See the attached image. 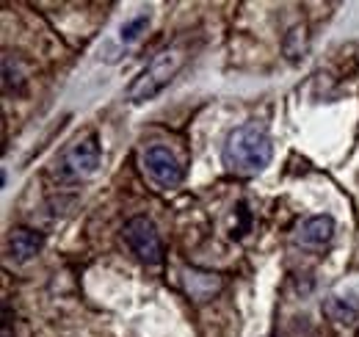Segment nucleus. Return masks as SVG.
Masks as SVG:
<instances>
[{"label": "nucleus", "mask_w": 359, "mask_h": 337, "mask_svg": "<svg viewBox=\"0 0 359 337\" xmlns=\"http://www.w3.org/2000/svg\"><path fill=\"white\" fill-rule=\"evenodd\" d=\"M273 158V144L266 127L257 122H246V125L235 127L224 141L222 150V161L224 166L238 174V177H255L271 164Z\"/></svg>", "instance_id": "f257e3e1"}, {"label": "nucleus", "mask_w": 359, "mask_h": 337, "mask_svg": "<svg viewBox=\"0 0 359 337\" xmlns=\"http://www.w3.org/2000/svg\"><path fill=\"white\" fill-rule=\"evenodd\" d=\"M182 64H185V50H180V47H166V50H161V53L141 70V75L130 84L128 100H130V103H149V100H155L166 86L177 78Z\"/></svg>", "instance_id": "f03ea898"}, {"label": "nucleus", "mask_w": 359, "mask_h": 337, "mask_svg": "<svg viewBox=\"0 0 359 337\" xmlns=\"http://www.w3.org/2000/svg\"><path fill=\"white\" fill-rule=\"evenodd\" d=\"M125 241L128 246L133 249V254L147 263V265H158L163 260V244H161V235L152 224V218L147 216H135L125 224Z\"/></svg>", "instance_id": "7ed1b4c3"}, {"label": "nucleus", "mask_w": 359, "mask_h": 337, "mask_svg": "<svg viewBox=\"0 0 359 337\" xmlns=\"http://www.w3.org/2000/svg\"><path fill=\"white\" fill-rule=\"evenodd\" d=\"M100 158H102V152H100L97 136H89V138L72 144V147L61 155V161H58V174H61L64 180H86V177H91V174L100 168Z\"/></svg>", "instance_id": "20e7f679"}, {"label": "nucleus", "mask_w": 359, "mask_h": 337, "mask_svg": "<svg viewBox=\"0 0 359 337\" xmlns=\"http://www.w3.org/2000/svg\"><path fill=\"white\" fill-rule=\"evenodd\" d=\"M141 164H144L147 177L158 188H177L180 183H182V166H180V161L175 158L172 150H166L161 144L147 147L144 155H141Z\"/></svg>", "instance_id": "39448f33"}, {"label": "nucleus", "mask_w": 359, "mask_h": 337, "mask_svg": "<svg viewBox=\"0 0 359 337\" xmlns=\"http://www.w3.org/2000/svg\"><path fill=\"white\" fill-rule=\"evenodd\" d=\"M332 238H334V218L326 213L302 221V227L296 230V244H302V246H323Z\"/></svg>", "instance_id": "423d86ee"}, {"label": "nucleus", "mask_w": 359, "mask_h": 337, "mask_svg": "<svg viewBox=\"0 0 359 337\" xmlns=\"http://www.w3.org/2000/svg\"><path fill=\"white\" fill-rule=\"evenodd\" d=\"M42 246H45V235L36 232V230H28V227H17V230L8 235V254H11L17 263L34 260L36 254L42 252Z\"/></svg>", "instance_id": "0eeeda50"}, {"label": "nucleus", "mask_w": 359, "mask_h": 337, "mask_svg": "<svg viewBox=\"0 0 359 337\" xmlns=\"http://www.w3.org/2000/svg\"><path fill=\"white\" fill-rule=\"evenodd\" d=\"M323 312L337 324H354L359 318V298L357 296H329L323 301Z\"/></svg>", "instance_id": "6e6552de"}, {"label": "nucleus", "mask_w": 359, "mask_h": 337, "mask_svg": "<svg viewBox=\"0 0 359 337\" xmlns=\"http://www.w3.org/2000/svg\"><path fill=\"white\" fill-rule=\"evenodd\" d=\"M185 288H188V293L194 296V298H199V301H205V293L208 298L216 293L219 288H222V279L216 277V274H202V271H188L185 274Z\"/></svg>", "instance_id": "1a4fd4ad"}, {"label": "nucleus", "mask_w": 359, "mask_h": 337, "mask_svg": "<svg viewBox=\"0 0 359 337\" xmlns=\"http://www.w3.org/2000/svg\"><path fill=\"white\" fill-rule=\"evenodd\" d=\"M149 28V11H141V14H135L133 20H128L122 28H119V37H116V42H119V47H130V44H135L138 39H141V34Z\"/></svg>", "instance_id": "9d476101"}, {"label": "nucleus", "mask_w": 359, "mask_h": 337, "mask_svg": "<svg viewBox=\"0 0 359 337\" xmlns=\"http://www.w3.org/2000/svg\"><path fill=\"white\" fill-rule=\"evenodd\" d=\"M22 84H25V78H22L20 61H11V55L6 53V55H3V88H6V94L20 91Z\"/></svg>", "instance_id": "9b49d317"}, {"label": "nucleus", "mask_w": 359, "mask_h": 337, "mask_svg": "<svg viewBox=\"0 0 359 337\" xmlns=\"http://www.w3.org/2000/svg\"><path fill=\"white\" fill-rule=\"evenodd\" d=\"M354 337H359V329H357V335H354Z\"/></svg>", "instance_id": "f8f14e48"}]
</instances>
